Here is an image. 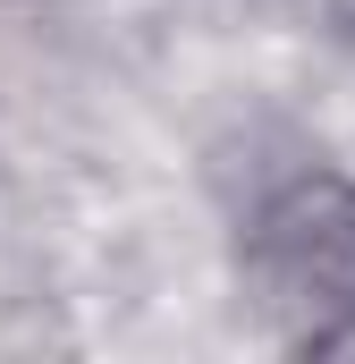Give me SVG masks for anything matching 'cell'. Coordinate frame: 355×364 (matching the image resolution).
I'll list each match as a JSON object with an SVG mask.
<instances>
[{"mask_svg": "<svg viewBox=\"0 0 355 364\" xmlns=\"http://www.w3.org/2000/svg\"><path fill=\"white\" fill-rule=\"evenodd\" d=\"M246 296L305 356H355V178H288L246 229Z\"/></svg>", "mask_w": 355, "mask_h": 364, "instance_id": "6da1fadb", "label": "cell"}]
</instances>
